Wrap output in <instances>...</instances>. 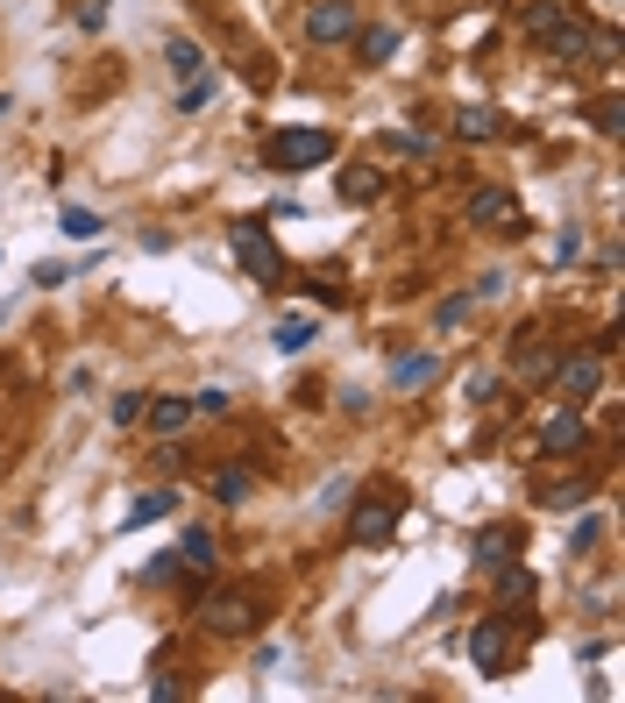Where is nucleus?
<instances>
[{
    "instance_id": "f257e3e1",
    "label": "nucleus",
    "mask_w": 625,
    "mask_h": 703,
    "mask_svg": "<svg viewBox=\"0 0 625 703\" xmlns=\"http://www.w3.org/2000/svg\"><path fill=\"white\" fill-rule=\"evenodd\" d=\"M228 257L249 271V284H263V292H277L285 284V257H277L271 228L263 220H228Z\"/></svg>"
},
{
    "instance_id": "f03ea898",
    "label": "nucleus",
    "mask_w": 625,
    "mask_h": 703,
    "mask_svg": "<svg viewBox=\"0 0 625 703\" xmlns=\"http://www.w3.org/2000/svg\"><path fill=\"white\" fill-rule=\"evenodd\" d=\"M200 625H206V633H220V639H249L263 625V597L257 590H214L200 604Z\"/></svg>"
},
{
    "instance_id": "7ed1b4c3",
    "label": "nucleus",
    "mask_w": 625,
    "mask_h": 703,
    "mask_svg": "<svg viewBox=\"0 0 625 703\" xmlns=\"http://www.w3.org/2000/svg\"><path fill=\"white\" fill-rule=\"evenodd\" d=\"M547 392H555L561 406H590V398L604 392V355H598V349L555 355V370H547Z\"/></svg>"
},
{
    "instance_id": "20e7f679",
    "label": "nucleus",
    "mask_w": 625,
    "mask_h": 703,
    "mask_svg": "<svg viewBox=\"0 0 625 703\" xmlns=\"http://www.w3.org/2000/svg\"><path fill=\"white\" fill-rule=\"evenodd\" d=\"M271 171H312V163H334V136L327 128H285V136L263 143Z\"/></svg>"
},
{
    "instance_id": "39448f33",
    "label": "nucleus",
    "mask_w": 625,
    "mask_h": 703,
    "mask_svg": "<svg viewBox=\"0 0 625 703\" xmlns=\"http://www.w3.org/2000/svg\"><path fill=\"white\" fill-rule=\"evenodd\" d=\"M469 668L476 676H504L512 668V611H490L469 625Z\"/></svg>"
},
{
    "instance_id": "423d86ee",
    "label": "nucleus",
    "mask_w": 625,
    "mask_h": 703,
    "mask_svg": "<svg viewBox=\"0 0 625 703\" xmlns=\"http://www.w3.org/2000/svg\"><path fill=\"white\" fill-rule=\"evenodd\" d=\"M590 447V420H583V406H561L555 420L541 427V455L547 462H576Z\"/></svg>"
},
{
    "instance_id": "0eeeda50",
    "label": "nucleus",
    "mask_w": 625,
    "mask_h": 703,
    "mask_svg": "<svg viewBox=\"0 0 625 703\" xmlns=\"http://www.w3.org/2000/svg\"><path fill=\"white\" fill-rule=\"evenodd\" d=\"M355 29H363V14H355V0H312L306 8V43H349Z\"/></svg>"
},
{
    "instance_id": "6e6552de",
    "label": "nucleus",
    "mask_w": 625,
    "mask_h": 703,
    "mask_svg": "<svg viewBox=\"0 0 625 703\" xmlns=\"http://www.w3.org/2000/svg\"><path fill=\"white\" fill-rule=\"evenodd\" d=\"M391 533H398V504H391V498H363V504L349 512V541H355V547H384Z\"/></svg>"
},
{
    "instance_id": "1a4fd4ad",
    "label": "nucleus",
    "mask_w": 625,
    "mask_h": 703,
    "mask_svg": "<svg viewBox=\"0 0 625 703\" xmlns=\"http://www.w3.org/2000/svg\"><path fill=\"white\" fill-rule=\"evenodd\" d=\"M463 214L476 220V228H526V214H519V200H512L504 185H476Z\"/></svg>"
},
{
    "instance_id": "9d476101",
    "label": "nucleus",
    "mask_w": 625,
    "mask_h": 703,
    "mask_svg": "<svg viewBox=\"0 0 625 703\" xmlns=\"http://www.w3.org/2000/svg\"><path fill=\"white\" fill-rule=\"evenodd\" d=\"M469 562L484 568V576H490V568H504V562H519V526H484L469 541Z\"/></svg>"
},
{
    "instance_id": "9b49d317",
    "label": "nucleus",
    "mask_w": 625,
    "mask_h": 703,
    "mask_svg": "<svg viewBox=\"0 0 625 703\" xmlns=\"http://www.w3.org/2000/svg\"><path fill=\"white\" fill-rule=\"evenodd\" d=\"M312 335H320V320H312V313H277L271 349H277V355H306V349H312Z\"/></svg>"
},
{
    "instance_id": "f8f14e48",
    "label": "nucleus",
    "mask_w": 625,
    "mask_h": 703,
    "mask_svg": "<svg viewBox=\"0 0 625 703\" xmlns=\"http://www.w3.org/2000/svg\"><path fill=\"white\" fill-rule=\"evenodd\" d=\"M547 370H555V349H547L541 335L512 341V377H519V384H547Z\"/></svg>"
},
{
    "instance_id": "ddd939ff",
    "label": "nucleus",
    "mask_w": 625,
    "mask_h": 703,
    "mask_svg": "<svg viewBox=\"0 0 625 703\" xmlns=\"http://www.w3.org/2000/svg\"><path fill=\"white\" fill-rule=\"evenodd\" d=\"M455 136H463V143H498L504 136V114L484 107V100H469V107H455Z\"/></svg>"
},
{
    "instance_id": "4468645a",
    "label": "nucleus",
    "mask_w": 625,
    "mask_h": 703,
    "mask_svg": "<svg viewBox=\"0 0 625 703\" xmlns=\"http://www.w3.org/2000/svg\"><path fill=\"white\" fill-rule=\"evenodd\" d=\"M178 562H185L192 576L220 568V541H214V526H185V533H178Z\"/></svg>"
},
{
    "instance_id": "2eb2a0df",
    "label": "nucleus",
    "mask_w": 625,
    "mask_h": 703,
    "mask_svg": "<svg viewBox=\"0 0 625 703\" xmlns=\"http://www.w3.org/2000/svg\"><path fill=\"white\" fill-rule=\"evenodd\" d=\"M490 576H498V611H512V604H533V597H541V576H533V568H519V562L490 568Z\"/></svg>"
},
{
    "instance_id": "dca6fc26",
    "label": "nucleus",
    "mask_w": 625,
    "mask_h": 703,
    "mask_svg": "<svg viewBox=\"0 0 625 703\" xmlns=\"http://www.w3.org/2000/svg\"><path fill=\"white\" fill-rule=\"evenodd\" d=\"M334 192H341V206H370L384 192V171H377V163H349V171L334 178Z\"/></svg>"
},
{
    "instance_id": "f3484780",
    "label": "nucleus",
    "mask_w": 625,
    "mask_h": 703,
    "mask_svg": "<svg viewBox=\"0 0 625 703\" xmlns=\"http://www.w3.org/2000/svg\"><path fill=\"white\" fill-rule=\"evenodd\" d=\"M441 377V355H398V363H391V392H427V384H434Z\"/></svg>"
},
{
    "instance_id": "a211bd4d",
    "label": "nucleus",
    "mask_w": 625,
    "mask_h": 703,
    "mask_svg": "<svg viewBox=\"0 0 625 703\" xmlns=\"http://www.w3.org/2000/svg\"><path fill=\"white\" fill-rule=\"evenodd\" d=\"M178 512V490H143V498L136 504H128V519H122V533H136V526H157V519H171Z\"/></svg>"
},
{
    "instance_id": "6ab92c4d",
    "label": "nucleus",
    "mask_w": 625,
    "mask_h": 703,
    "mask_svg": "<svg viewBox=\"0 0 625 703\" xmlns=\"http://www.w3.org/2000/svg\"><path fill=\"white\" fill-rule=\"evenodd\" d=\"M143 420H150V433L178 441V433H185V420H192V398H150V406H143Z\"/></svg>"
},
{
    "instance_id": "aec40b11",
    "label": "nucleus",
    "mask_w": 625,
    "mask_h": 703,
    "mask_svg": "<svg viewBox=\"0 0 625 703\" xmlns=\"http://www.w3.org/2000/svg\"><path fill=\"white\" fill-rule=\"evenodd\" d=\"M355 57H363V65H391V57H398V29L391 22H377V29H355Z\"/></svg>"
},
{
    "instance_id": "412c9836",
    "label": "nucleus",
    "mask_w": 625,
    "mask_h": 703,
    "mask_svg": "<svg viewBox=\"0 0 625 703\" xmlns=\"http://www.w3.org/2000/svg\"><path fill=\"white\" fill-rule=\"evenodd\" d=\"M547 57H561V65H576V57H590V29L561 14V22L547 29Z\"/></svg>"
},
{
    "instance_id": "4be33fe9",
    "label": "nucleus",
    "mask_w": 625,
    "mask_h": 703,
    "mask_svg": "<svg viewBox=\"0 0 625 703\" xmlns=\"http://www.w3.org/2000/svg\"><path fill=\"white\" fill-rule=\"evenodd\" d=\"M249 498H257L249 469H214V504H249Z\"/></svg>"
},
{
    "instance_id": "5701e85b",
    "label": "nucleus",
    "mask_w": 625,
    "mask_h": 703,
    "mask_svg": "<svg viewBox=\"0 0 625 703\" xmlns=\"http://www.w3.org/2000/svg\"><path fill=\"white\" fill-rule=\"evenodd\" d=\"M561 14H569V0H533V8H526V14H519V29H526V36H533V43H547V29H555V22H561Z\"/></svg>"
},
{
    "instance_id": "b1692460",
    "label": "nucleus",
    "mask_w": 625,
    "mask_h": 703,
    "mask_svg": "<svg viewBox=\"0 0 625 703\" xmlns=\"http://www.w3.org/2000/svg\"><path fill=\"white\" fill-rule=\"evenodd\" d=\"M57 228H65L71 242H100V228H107V220H100L93 206H65V214H57Z\"/></svg>"
},
{
    "instance_id": "393cba45",
    "label": "nucleus",
    "mask_w": 625,
    "mask_h": 703,
    "mask_svg": "<svg viewBox=\"0 0 625 703\" xmlns=\"http://www.w3.org/2000/svg\"><path fill=\"white\" fill-rule=\"evenodd\" d=\"M163 65H171V79H192V71H200V43H163Z\"/></svg>"
},
{
    "instance_id": "a878e982",
    "label": "nucleus",
    "mask_w": 625,
    "mask_h": 703,
    "mask_svg": "<svg viewBox=\"0 0 625 703\" xmlns=\"http://www.w3.org/2000/svg\"><path fill=\"white\" fill-rule=\"evenodd\" d=\"M143 406H150L143 392H114V398H107V420H114V427H136V420H143Z\"/></svg>"
},
{
    "instance_id": "bb28decb",
    "label": "nucleus",
    "mask_w": 625,
    "mask_h": 703,
    "mask_svg": "<svg viewBox=\"0 0 625 703\" xmlns=\"http://www.w3.org/2000/svg\"><path fill=\"white\" fill-rule=\"evenodd\" d=\"M469 306H476L469 292H448V298L434 306V327H441V335H448V327H463V320H469Z\"/></svg>"
},
{
    "instance_id": "cd10ccee",
    "label": "nucleus",
    "mask_w": 625,
    "mask_h": 703,
    "mask_svg": "<svg viewBox=\"0 0 625 703\" xmlns=\"http://www.w3.org/2000/svg\"><path fill=\"white\" fill-rule=\"evenodd\" d=\"M541 504H555V512H576V504H590L583 484H541Z\"/></svg>"
},
{
    "instance_id": "c85d7f7f",
    "label": "nucleus",
    "mask_w": 625,
    "mask_h": 703,
    "mask_svg": "<svg viewBox=\"0 0 625 703\" xmlns=\"http://www.w3.org/2000/svg\"><path fill=\"white\" fill-rule=\"evenodd\" d=\"M206 100H214V79H206V71H192V79H185V93H178V114H200Z\"/></svg>"
},
{
    "instance_id": "c756f323",
    "label": "nucleus",
    "mask_w": 625,
    "mask_h": 703,
    "mask_svg": "<svg viewBox=\"0 0 625 703\" xmlns=\"http://www.w3.org/2000/svg\"><path fill=\"white\" fill-rule=\"evenodd\" d=\"M590 122H598L604 136H618V128H625V100H618V93H604V100H598V114H590Z\"/></svg>"
},
{
    "instance_id": "7c9ffc66",
    "label": "nucleus",
    "mask_w": 625,
    "mask_h": 703,
    "mask_svg": "<svg viewBox=\"0 0 625 703\" xmlns=\"http://www.w3.org/2000/svg\"><path fill=\"white\" fill-rule=\"evenodd\" d=\"M598 533H604V519L590 512V519H576V533H569V555H590L598 547Z\"/></svg>"
},
{
    "instance_id": "2f4dec72",
    "label": "nucleus",
    "mask_w": 625,
    "mask_h": 703,
    "mask_svg": "<svg viewBox=\"0 0 625 703\" xmlns=\"http://www.w3.org/2000/svg\"><path fill=\"white\" fill-rule=\"evenodd\" d=\"M306 292H312V306H349V284H334V277H312Z\"/></svg>"
},
{
    "instance_id": "473e14b6",
    "label": "nucleus",
    "mask_w": 625,
    "mask_h": 703,
    "mask_svg": "<svg viewBox=\"0 0 625 703\" xmlns=\"http://www.w3.org/2000/svg\"><path fill=\"white\" fill-rule=\"evenodd\" d=\"M29 277H36L43 292H57V284H65V277H79V271H71V263H36V271H29Z\"/></svg>"
},
{
    "instance_id": "72a5a7b5",
    "label": "nucleus",
    "mask_w": 625,
    "mask_h": 703,
    "mask_svg": "<svg viewBox=\"0 0 625 703\" xmlns=\"http://www.w3.org/2000/svg\"><path fill=\"white\" fill-rule=\"evenodd\" d=\"M178 568H185V562H178V547H171V555H157L150 568H143V582H171V576H178Z\"/></svg>"
},
{
    "instance_id": "f704fd0d",
    "label": "nucleus",
    "mask_w": 625,
    "mask_h": 703,
    "mask_svg": "<svg viewBox=\"0 0 625 703\" xmlns=\"http://www.w3.org/2000/svg\"><path fill=\"white\" fill-rule=\"evenodd\" d=\"M192 412H214V420H220V412H228V392H220V384H206V392L192 398Z\"/></svg>"
},
{
    "instance_id": "c9c22d12",
    "label": "nucleus",
    "mask_w": 625,
    "mask_h": 703,
    "mask_svg": "<svg viewBox=\"0 0 625 703\" xmlns=\"http://www.w3.org/2000/svg\"><path fill=\"white\" fill-rule=\"evenodd\" d=\"M504 292V271H484V277H476V292L469 298H498Z\"/></svg>"
},
{
    "instance_id": "e433bc0d",
    "label": "nucleus",
    "mask_w": 625,
    "mask_h": 703,
    "mask_svg": "<svg viewBox=\"0 0 625 703\" xmlns=\"http://www.w3.org/2000/svg\"><path fill=\"white\" fill-rule=\"evenodd\" d=\"M8 107H14V100H8V93H0V122H8Z\"/></svg>"
},
{
    "instance_id": "4c0bfd02",
    "label": "nucleus",
    "mask_w": 625,
    "mask_h": 703,
    "mask_svg": "<svg viewBox=\"0 0 625 703\" xmlns=\"http://www.w3.org/2000/svg\"><path fill=\"white\" fill-rule=\"evenodd\" d=\"M93 8H100V0H93Z\"/></svg>"
}]
</instances>
